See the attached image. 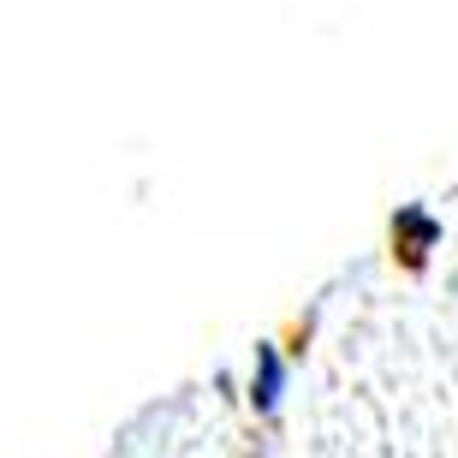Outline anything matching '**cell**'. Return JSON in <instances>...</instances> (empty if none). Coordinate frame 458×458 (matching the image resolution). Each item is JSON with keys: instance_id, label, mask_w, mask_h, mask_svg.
Here are the masks:
<instances>
[{"instance_id": "cell-3", "label": "cell", "mask_w": 458, "mask_h": 458, "mask_svg": "<svg viewBox=\"0 0 458 458\" xmlns=\"http://www.w3.org/2000/svg\"><path fill=\"white\" fill-rule=\"evenodd\" d=\"M316 316H322V304H310L304 316H292V322H286V340H280V352H286V363H298V357L310 352V334H316Z\"/></svg>"}, {"instance_id": "cell-4", "label": "cell", "mask_w": 458, "mask_h": 458, "mask_svg": "<svg viewBox=\"0 0 458 458\" xmlns=\"http://www.w3.org/2000/svg\"><path fill=\"white\" fill-rule=\"evenodd\" d=\"M244 458H268V441H256V446H250V453H244Z\"/></svg>"}, {"instance_id": "cell-1", "label": "cell", "mask_w": 458, "mask_h": 458, "mask_svg": "<svg viewBox=\"0 0 458 458\" xmlns=\"http://www.w3.org/2000/svg\"><path fill=\"white\" fill-rule=\"evenodd\" d=\"M441 215L428 203H399L387 215V262L399 274H428V262H435V250H441Z\"/></svg>"}, {"instance_id": "cell-2", "label": "cell", "mask_w": 458, "mask_h": 458, "mask_svg": "<svg viewBox=\"0 0 458 458\" xmlns=\"http://www.w3.org/2000/svg\"><path fill=\"white\" fill-rule=\"evenodd\" d=\"M286 381H292V363H286V352H280V340H256L250 381H244V405L256 411V423H274V417H280Z\"/></svg>"}]
</instances>
